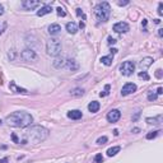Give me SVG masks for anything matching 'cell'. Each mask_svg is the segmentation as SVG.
I'll use <instances>...</instances> for the list:
<instances>
[{
	"label": "cell",
	"mask_w": 163,
	"mask_h": 163,
	"mask_svg": "<svg viewBox=\"0 0 163 163\" xmlns=\"http://www.w3.org/2000/svg\"><path fill=\"white\" fill-rule=\"evenodd\" d=\"M107 121L108 122H116V121H119L120 120V117H121V112L119 110H111L110 112L107 113Z\"/></svg>",
	"instance_id": "obj_9"
},
{
	"label": "cell",
	"mask_w": 163,
	"mask_h": 163,
	"mask_svg": "<svg viewBox=\"0 0 163 163\" xmlns=\"http://www.w3.org/2000/svg\"><path fill=\"white\" fill-rule=\"evenodd\" d=\"M162 93H163V88L162 87H159V88L157 89V94H162Z\"/></svg>",
	"instance_id": "obj_37"
},
{
	"label": "cell",
	"mask_w": 163,
	"mask_h": 163,
	"mask_svg": "<svg viewBox=\"0 0 163 163\" xmlns=\"http://www.w3.org/2000/svg\"><path fill=\"white\" fill-rule=\"evenodd\" d=\"M77 15H79V17L82 15V17H83V18H85V17H84V14H83V12H82V9H80V8H78V9H77Z\"/></svg>",
	"instance_id": "obj_33"
},
{
	"label": "cell",
	"mask_w": 163,
	"mask_h": 163,
	"mask_svg": "<svg viewBox=\"0 0 163 163\" xmlns=\"http://www.w3.org/2000/svg\"><path fill=\"white\" fill-rule=\"evenodd\" d=\"M0 163H8V158H3L1 161H0Z\"/></svg>",
	"instance_id": "obj_42"
},
{
	"label": "cell",
	"mask_w": 163,
	"mask_h": 163,
	"mask_svg": "<svg viewBox=\"0 0 163 163\" xmlns=\"http://www.w3.org/2000/svg\"><path fill=\"white\" fill-rule=\"evenodd\" d=\"M21 58L24 61H36L37 60V55L32 48H26L21 52Z\"/></svg>",
	"instance_id": "obj_6"
},
{
	"label": "cell",
	"mask_w": 163,
	"mask_h": 163,
	"mask_svg": "<svg viewBox=\"0 0 163 163\" xmlns=\"http://www.w3.org/2000/svg\"><path fill=\"white\" fill-rule=\"evenodd\" d=\"M108 43H110V45H113V43H116V40L115 38H112V37H108Z\"/></svg>",
	"instance_id": "obj_34"
},
{
	"label": "cell",
	"mask_w": 163,
	"mask_h": 163,
	"mask_svg": "<svg viewBox=\"0 0 163 163\" xmlns=\"http://www.w3.org/2000/svg\"><path fill=\"white\" fill-rule=\"evenodd\" d=\"M38 5H40V1H37V0H24V1L22 3V7L27 10H33V9H36Z\"/></svg>",
	"instance_id": "obj_10"
},
{
	"label": "cell",
	"mask_w": 163,
	"mask_h": 163,
	"mask_svg": "<svg viewBox=\"0 0 163 163\" xmlns=\"http://www.w3.org/2000/svg\"><path fill=\"white\" fill-rule=\"evenodd\" d=\"M8 125L9 126H14V127H26L33 122V117H32L31 113L26 112V111H17V112H13L10 115L7 116Z\"/></svg>",
	"instance_id": "obj_2"
},
{
	"label": "cell",
	"mask_w": 163,
	"mask_h": 163,
	"mask_svg": "<svg viewBox=\"0 0 163 163\" xmlns=\"http://www.w3.org/2000/svg\"><path fill=\"white\" fill-rule=\"evenodd\" d=\"M159 133H161V131H150V133H148V134H146V139H148V140L154 139V138H156Z\"/></svg>",
	"instance_id": "obj_24"
},
{
	"label": "cell",
	"mask_w": 163,
	"mask_h": 163,
	"mask_svg": "<svg viewBox=\"0 0 163 163\" xmlns=\"http://www.w3.org/2000/svg\"><path fill=\"white\" fill-rule=\"evenodd\" d=\"M139 78H142V79H144V80H149V75L146 74L145 72H140L139 73Z\"/></svg>",
	"instance_id": "obj_28"
},
{
	"label": "cell",
	"mask_w": 163,
	"mask_h": 163,
	"mask_svg": "<svg viewBox=\"0 0 163 163\" xmlns=\"http://www.w3.org/2000/svg\"><path fill=\"white\" fill-rule=\"evenodd\" d=\"M134 92H136V85L134 83H126L121 89L122 96H127V94H131Z\"/></svg>",
	"instance_id": "obj_8"
},
{
	"label": "cell",
	"mask_w": 163,
	"mask_h": 163,
	"mask_svg": "<svg viewBox=\"0 0 163 163\" xmlns=\"http://www.w3.org/2000/svg\"><path fill=\"white\" fill-rule=\"evenodd\" d=\"M146 122L148 124H154V125H158L162 122V115L157 116V117H148L146 119Z\"/></svg>",
	"instance_id": "obj_19"
},
{
	"label": "cell",
	"mask_w": 163,
	"mask_h": 163,
	"mask_svg": "<svg viewBox=\"0 0 163 163\" xmlns=\"http://www.w3.org/2000/svg\"><path fill=\"white\" fill-rule=\"evenodd\" d=\"M152 64H153V59L152 58H144L143 60L140 61V69H142V72L146 70Z\"/></svg>",
	"instance_id": "obj_11"
},
{
	"label": "cell",
	"mask_w": 163,
	"mask_h": 163,
	"mask_svg": "<svg viewBox=\"0 0 163 163\" xmlns=\"http://www.w3.org/2000/svg\"><path fill=\"white\" fill-rule=\"evenodd\" d=\"M108 91H110V84H107V85L105 87V91L101 92V93H99V96H101V97L107 96V94H108Z\"/></svg>",
	"instance_id": "obj_27"
},
{
	"label": "cell",
	"mask_w": 163,
	"mask_h": 163,
	"mask_svg": "<svg viewBox=\"0 0 163 163\" xmlns=\"http://www.w3.org/2000/svg\"><path fill=\"white\" fill-rule=\"evenodd\" d=\"M12 138H13V140H14L15 143H18V139H17V136H15V134H13V135H12Z\"/></svg>",
	"instance_id": "obj_40"
},
{
	"label": "cell",
	"mask_w": 163,
	"mask_h": 163,
	"mask_svg": "<svg viewBox=\"0 0 163 163\" xmlns=\"http://www.w3.org/2000/svg\"><path fill=\"white\" fill-rule=\"evenodd\" d=\"M135 70V64L133 61H125L121 64L120 66V72L122 75H126V77H129V75H131L133 73H134Z\"/></svg>",
	"instance_id": "obj_5"
},
{
	"label": "cell",
	"mask_w": 163,
	"mask_h": 163,
	"mask_svg": "<svg viewBox=\"0 0 163 163\" xmlns=\"http://www.w3.org/2000/svg\"><path fill=\"white\" fill-rule=\"evenodd\" d=\"M82 116H83V113L79 110H73L68 112V117L72 119V120H79V119H82Z\"/></svg>",
	"instance_id": "obj_13"
},
{
	"label": "cell",
	"mask_w": 163,
	"mask_h": 163,
	"mask_svg": "<svg viewBox=\"0 0 163 163\" xmlns=\"http://www.w3.org/2000/svg\"><path fill=\"white\" fill-rule=\"evenodd\" d=\"M117 4L120 5V7H122V5H127V4H129V1H119Z\"/></svg>",
	"instance_id": "obj_36"
},
{
	"label": "cell",
	"mask_w": 163,
	"mask_h": 163,
	"mask_svg": "<svg viewBox=\"0 0 163 163\" xmlns=\"http://www.w3.org/2000/svg\"><path fill=\"white\" fill-rule=\"evenodd\" d=\"M51 12H52V8H51L50 5H45V7H42L40 10H37V15H38V17H42V15H46Z\"/></svg>",
	"instance_id": "obj_16"
},
{
	"label": "cell",
	"mask_w": 163,
	"mask_h": 163,
	"mask_svg": "<svg viewBox=\"0 0 163 163\" xmlns=\"http://www.w3.org/2000/svg\"><path fill=\"white\" fill-rule=\"evenodd\" d=\"M70 93H72V96H74V97H79V96H83L84 91L82 88H75V89H73Z\"/></svg>",
	"instance_id": "obj_23"
},
{
	"label": "cell",
	"mask_w": 163,
	"mask_h": 163,
	"mask_svg": "<svg viewBox=\"0 0 163 163\" xmlns=\"http://www.w3.org/2000/svg\"><path fill=\"white\" fill-rule=\"evenodd\" d=\"M158 14L162 15L163 14V3H159V7H158Z\"/></svg>",
	"instance_id": "obj_32"
},
{
	"label": "cell",
	"mask_w": 163,
	"mask_h": 163,
	"mask_svg": "<svg viewBox=\"0 0 163 163\" xmlns=\"http://www.w3.org/2000/svg\"><path fill=\"white\" fill-rule=\"evenodd\" d=\"M4 14V8H3V5L0 4V15H3Z\"/></svg>",
	"instance_id": "obj_38"
},
{
	"label": "cell",
	"mask_w": 163,
	"mask_h": 163,
	"mask_svg": "<svg viewBox=\"0 0 163 163\" xmlns=\"http://www.w3.org/2000/svg\"><path fill=\"white\" fill-rule=\"evenodd\" d=\"M156 77H157V78H162V70H161V69H158V70H157V73H156Z\"/></svg>",
	"instance_id": "obj_35"
},
{
	"label": "cell",
	"mask_w": 163,
	"mask_h": 163,
	"mask_svg": "<svg viewBox=\"0 0 163 163\" xmlns=\"http://www.w3.org/2000/svg\"><path fill=\"white\" fill-rule=\"evenodd\" d=\"M61 51V42L58 38H50L46 43V52L50 56H58Z\"/></svg>",
	"instance_id": "obj_4"
},
{
	"label": "cell",
	"mask_w": 163,
	"mask_h": 163,
	"mask_svg": "<svg viewBox=\"0 0 163 163\" xmlns=\"http://www.w3.org/2000/svg\"><path fill=\"white\" fill-rule=\"evenodd\" d=\"M107 136H101V138H98V139H97V144H98V145H102V144H106L107 143Z\"/></svg>",
	"instance_id": "obj_25"
},
{
	"label": "cell",
	"mask_w": 163,
	"mask_h": 163,
	"mask_svg": "<svg viewBox=\"0 0 163 163\" xmlns=\"http://www.w3.org/2000/svg\"><path fill=\"white\" fill-rule=\"evenodd\" d=\"M65 64H66V59H65V58H58V59H55L54 62H52L54 68H56V69L65 68Z\"/></svg>",
	"instance_id": "obj_14"
},
{
	"label": "cell",
	"mask_w": 163,
	"mask_h": 163,
	"mask_svg": "<svg viewBox=\"0 0 163 163\" xmlns=\"http://www.w3.org/2000/svg\"><path fill=\"white\" fill-rule=\"evenodd\" d=\"M56 12H58V14L60 15V17H65V12H64V9H62V8H56Z\"/></svg>",
	"instance_id": "obj_30"
},
{
	"label": "cell",
	"mask_w": 163,
	"mask_h": 163,
	"mask_svg": "<svg viewBox=\"0 0 163 163\" xmlns=\"http://www.w3.org/2000/svg\"><path fill=\"white\" fill-rule=\"evenodd\" d=\"M157 96H158L157 93L149 92V93H148V99H149V101H156V99H157Z\"/></svg>",
	"instance_id": "obj_26"
},
{
	"label": "cell",
	"mask_w": 163,
	"mask_h": 163,
	"mask_svg": "<svg viewBox=\"0 0 163 163\" xmlns=\"http://www.w3.org/2000/svg\"><path fill=\"white\" fill-rule=\"evenodd\" d=\"M101 61H102V64L106 65V66H110V65L112 64V56H102Z\"/></svg>",
	"instance_id": "obj_22"
},
{
	"label": "cell",
	"mask_w": 163,
	"mask_h": 163,
	"mask_svg": "<svg viewBox=\"0 0 163 163\" xmlns=\"http://www.w3.org/2000/svg\"><path fill=\"white\" fill-rule=\"evenodd\" d=\"M146 23H148V22H146V19H143V22H142V26H143V27H145V26H146Z\"/></svg>",
	"instance_id": "obj_41"
},
{
	"label": "cell",
	"mask_w": 163,
	"mask_h": 163,
	"mask_svg": "<svg viewBox=\"0 0 163 163\" xmlns=\"http://www.w3.org/2000/svg\"><path fill=\"white\" fill-rule=\"evenodd\" d=\"M111 52H112V54H116V52H117V48H112V50H111Z\"/></svg>",
	"instance_id": "obj_43"
},
{
	"label": "cell",
	"mask_w": 163,
	"mask_h": 163,
	"mask_svg": "<svg viewBox=\"0 0 163 163\" xmlns=\"http://www.w3.org/2000/svg\"><path fill=\"white\" fill-rule=\"evenodd\" d=\"M65 69L74 72V70H78V69H79V64H78V62L75 61V60H66V64H65Z\"/></svg>",
	"instance_id": "obj_12"
},
{
	"label": "cell",
	"mask_w": 163,
	"mask_h": 163,
	"mask_svg": "<svg viewBox=\"0 0 163 163\" xmlns=\"http://www.w3.org/2000/svg\"><path fill=\"white\" fill-rule=\"evenodd\" d=\"M79 26H80V28H83V27H84V23H83V22H80Z\"/></svg>",
	"instance_id": "obj_44"
},
{
	"label": "cell",
	"mask_w": 163,
	"mask_h": 163,
	"mask_svg": "<svg viewBox=\"0 0 163 163\" xmlns=\"http://www.w3.org/2000/svg\"><path fill=\"white\" fill-rule=\"evenodd\" d=\"M48 136V130L45 129L43 126H32L24 133V138L22 140V144L27 143H41L43 140H46Z\"/></svg>",
	"instance_id": "obj_1"
},
{
	"label": "cell",
	"mask_w": 163,
	"mask_h": 163,
	"mask_svg": "<svg viewBox=\"0 0 163 163\" xmlns=\"http://www.w3.org/2000/svg\"><path fill=\"white\" fill-rule=\"evenodd\" d=\"M10 88H12L13 91H15V92H17V93H24V94H26V93H28V92H27L26 89H23V88H19V87H17V85H15V83H13V82H12V83H10Z\"/></svg>",
	"instance_id": "obj_21"
},
{
	"label": "cell",
	"mask_w": 163,
	"mask_h": 163,
	"mask_svg": "<svg viewBox=\"0 0 163 163\" xmlns=\"http://www.w3.org/2000/svg\"><path fill=\"white\" fill-rule=\"evenodd\" d=\"M94 13H96V18L98 22H107L108 18H110L111 14V7L107 1H102L99 3L98 5L94 9Z\"/></svg>",
	"instance_id": "obj_3"
},
{
	"label": "cell",
	"mask_w": 163,
	"mask_h": 163,
	"mask_svg": "<svg viewBox=\"0 0 163 163\" xmlns=\"http://www.w3.org/2000/svg\"><path fill=\"white\" fill-rule=\"evenodd\" d=\"M94 161H96V163H102L103 162V157L102 154H96V157H94Z\"/></svg>",
	"instance_id": "obj_29"
},
{
	"label": "cell",
	"mask_w": 163,
	"mask_h": 163,
	"mask_svg": "<svg viewBox=\"0 0 163 163\" xmlns=\"http://www.w3.org/2000/svg\"><path fill=\"white\" fill-rule=\"evenodd\" d=\"M112 29L116 33H126L130 29V27H129V24L125 23V22H119V23H116L115 26L112 27Z\"/></svg>",
	"instance_id": "obj_7"
},
{
	"label": "cell",
	"mask_w": 163,
	"mask_h": 163,
	"mask_svg": "<svg viewBox=\"0 0 163 163\" xmlns=\"http://www.w3.org/2000/svg\"><path fill=\"white\" fill-rule=\"evenodd\" d=\"M99 107H101V106H99V103L97 102V101H93V102H91V103H89V105H88V110L91 111L92 113H96V112H98Z\"/></svg>",
	"instance_id": "obj_18"
},
{
	"label": "cell",
	"mask_w": 163,
	"mask_h": 163,
	"mask_svg": "<svg viewBox=\"0 0 163 163\" xmlns=\"http://www.w3.org/2000/svg\"><path fill=\"white\" fill-rule=\"evenodd\" d=\"M60 31H61V27H60V24H56V23H54V24H51V26L48 27V33H50V34H52V36H55V34H58Z\"/></svg>",
	"instance_id": "obj_15"
},
{
	"label": "cell",
	"mask_w": 163,
	"mask_h": 163,
	"mask_svg": "<svg viewBox=\"0 0 163 163\" xmlns=\"http://www.w3.org/2000/svg\"><path fill=\"white\" fill-rule=\"evenodd\" d=\"M158 36H159V37H162V36H163V29H162V28H161V29H158Z\"/></svg>",
	"instance_id": "obj_39"
},
{
	"label": "cell",
	"mask_w": 163,
	"mask_h": 163,
	"mask_svg": "<svg viewBox=\"0 0 163 163\" xmlns=\"http://www.w3.org/2000/svg\"><path fill=\"white\" fill-rule=\"evenodd\" d=\"M66 31L69 32V33H72V34L77 33L78 32V26L74 23V22H69V23L66 24Z\"/></svg>",
	"instance_id": "obj_17"
},
{
	"label": "cell",
	"mask_w": 163,
	"mask_h": 163,
	"mask_svg": "<svg viewBox=\"0 0 163 163\" xmlns=\"http://www.w3.org/2000/svg\"><path fill=\"white\" fill-rule=\"evenodd\" d=\"M120 146H112V148H110V149H107V156L108 157H113V156H116V154L120 152Z\"/></svg>",
	"instance_id": "obj_20"
},
{
	"label": "cell",
	"mask_w": 163,
	"mask_h": 163,
	"mask_svg": "<svg viewBox=\"0 0 163 163\" xmlns=\"http://www.w3.org/2000/svg\"><path fill=\"white\" fill-rule=\"evenodd\" d=\"M5 28H7V23L4 22V23L0 24V34H3V32L5 31Z\"/></svg>",
	"instance_id": "obj_31"
}]
</instances>
